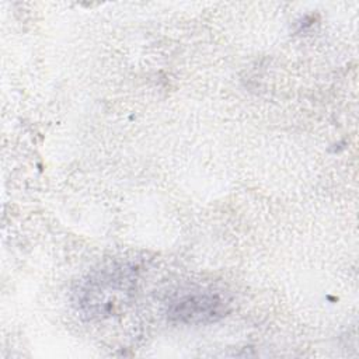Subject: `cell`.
<instances>
[{
  "instance_id": "1",
  "label": "cell",
  "mask_w": 359,
  "mask_h": 359,
  "mask_svg": "<svg viewBox=\"0 0 359 359\" xmlns=\"http://www.w3.org/2000/svg\"><path fill=\"white\" fill-rule=\"evenodd\" d=\"M137 272L129 262L114 261L88 272L74 289V304L94 320L116 314L133 297Z\"/></svg>"
},
{
  "instance_id": "2",
  "label": "cell",
  "mask_w": 359,
  "mask_h": 359,
  "mask_svg": "<svg viewBox=\"0 0 359 359\" xmlns=\"http://www.w3.org/2000/svg\"><path fill=\"white\" fill-rule=\"evenodd\" d=\"M230 311V299L212 289H191L170 300L167 318L175 324L199 325L222 320Z\"/></svg>"
}]
</instances>
